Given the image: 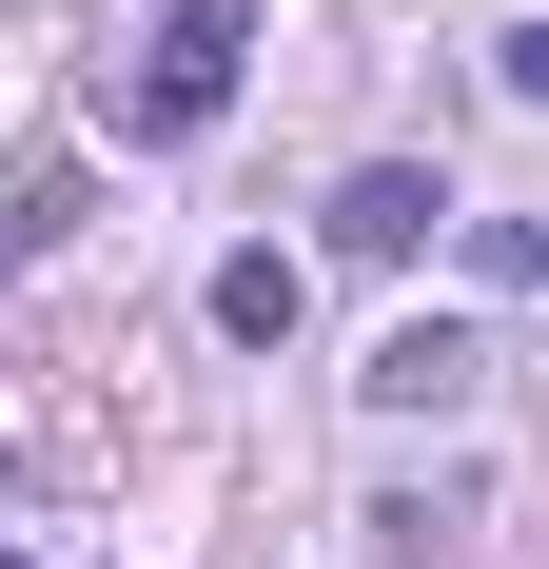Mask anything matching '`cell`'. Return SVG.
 Masks as SVG:
<instances>
[{
	"instance_id": "cell-1",
	"label": "cell",
	"mask_w": 549,
	"mask_h": 569,
	"mask_svg": "<svg viewBox=\"0 0 549 569\" xmlns=\"http://www.w3.org/2000/svg\"><path fill=\"white\" fill-rule=\"evenodd\" d=\"M236 59H256V0H158L118 118H138V138H217V118H236Z\"/></svg>"
},
{
	"instance_id": "cell-2",
	"label": "cell",
	"mask_w": 549,
	"mask_h": 569,
	"mask_svg": "<svg viewBox=\"0 0 549 569\" xmlns=\"http://www.w3.org/2000/svg\"><path fill=\"white\" fill-rule=\"evenodd\" d=\"M333 256H353V276H412V256H432V236H451V197H432V177H412V158H353V177H333Z\"/></svg>"
},
{
	"instance_id": "cell-3",
	"label": "cell",
	"mask_w": 549,
	"mask_h": 569,
	"mask_svg": "<svg viewBox=\"0 0 549 569\" xmlns=\"http://www.w3.org/2000/svg\"><path fill=\"white\" fill-rule=\"evenodd\" d=\"M99 217V158H79V138H40V158H0V276H40L59 236Z\"/></svg>"
},
{
	"instance_id": "cell-4",
	"label": "cell",
	"mask_w": 549,
	"mask_h": 569,
	"mask_svg": "<svg viewBox=\"0 0 549 569\" xmlns=\"http://www.w3.org/2000/svg\"><path fill=\"white\" fill-rule=\"evenodd\" d=\"M471 373H491V353L451 335V315H392V335H373V373H353V393H373V412H471Z\"/></svg>"
},
{
	"instance_id": "cell-5",
	"label": "cell",
	"mask_w": 549,
	"mask_h": 569,
	"mask_svg": "<svg viewBox=\"0 0 549 569\" xmlns=\"http://www.w3.org/2000/svg\"><path fill=\"white\" fill-rule=\"evenodd\" d=\"M295 315H315L295 256H217V335H236V353H295Z\"/></svg>"
},
{
	"instance_id": "cell-6",
	"label": "cell",
	"mask_w": 549,
	"mask_h": 569,
	"mask_svg": "<svg viewBox=\"0 0 549 569\" xmlns=\"http://www.w3.org/2000/svg\"><path fill=\"white\" fill-rule=\"evenodd\" d=\"M471 256H491V295H549V217H471Z\"/></svg>"
},
{
	"instance_id": "cell-7",
	"label": "cell",
	"mask_w": 549,
	"mask_h": 569,
	"mask_svg": "<svg viewBox=\"0 0 549 569\" xmlns=\"http://www.w3.org/2000/svg\"><path fill=\"white\" fill-rule=\"evenodd\" d=\"M491 79H510V99L549 118V20H510V40H491Z\"/></svg>"
}]
</instances>
